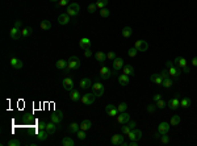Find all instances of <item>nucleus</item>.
<instances>
[{
    "instance_id": "f257e3e1",
    "label": "nucleus",
    "mask_w": 197,
    "mask_h": 146,
    "mask_svg": "<svg viewBox=\"0 0 197 146\" xmlns=\"http://www.w3.org/2000/svg\"><path fill=\"white\" fill-rule=\"evenodd\" d=\"M79 11H80V7H79L78 3H70L67 5V8H66V13L68 15V16H78L79 15Z\"/></svg>"
},
{
    "instance_id": "f03ea898",
    "label": "nucleus",
    "mask_w": 197,
    "mask_h": 146,
    "mask_svg": "<svg viewBox=\"0 0 197 146\" xmlns=\"http://www.w3.org/2000/svg\"><path fill=\"white\" fill-rule=\"evenodd\" d=\"M104 91H105V88H104V86L100 82H96V83L92 84V92L95 94L96 98H100V96L104 95Z\"/></svg>"
},
{
    "instance_id": "7ed1b4c3",
    "label": "nucleus",
    "mask_w": 197,
    "mask_h": 146,
    "mask_svg": "<svg viewBox=\"0 0 197 146\" xmlns=\"http://www.w3.org/2000/svg\"><path fill=\"white\" fill-rule=\"evenodd\" d=\"M125 137H124V133L122 134H114V136L110 138V142L113 143V145H116V146H126L128 143L125 142Z\"/></svg>"
},
{
    "instance_id": "20e7f679",
    "label": "nucleus",
    "mask_w": 197,
    "mask_h": 146,
    "mask_svg": "<svg viewBox=\"0 0 197 146\" xmlns=\"http://www.w3.org/2000/svg\"><path fill=\"white\" fill-rule=\"evenodd\" d=\"M70 70H78L80 67V59L75 55H71L70 59H68V66H67Z\"/></svg>"
},
{
    "instance_id": "39448f33",
    "label": "nucleus",
    "mask_w": 197,
    "mask_h": 146,
    "mask_svg": "<svg viewBox=\"0 0 197 146\" xmlns=\"http://www.w3.org/2000/svg\"><path fill=\"white\" fill-rule=\"evenodd\" d=\"M95 99H96L95 94H85V95L82 96L80 100H82V103L85 104V106H92L95 103Z\"/></svg>"
},
{
    "instance_id": "423d86ee",
    "label": "nucleus",
    "mask_w": 197,
    "mask_h": 146,
    "mask_svg": "<svg viewBox=\"0 0 197 146\" xmlns=\"http://www.w3.org/2000/svg\"><path fill=\"white\" fill-rule=\"evenodd\" d=\"M179 98H180V95L177 94L176 95V98H172V99H170L168 100V108L170 109H172V111H175V109H177L179 107H180V100H179Z\"/></svg>"
},
{
    "instance_id": "0eeeda50",
    "label": "nucleus",
    "mask_w": 197,
    "mask_h": 146,
    "mask_svg": "<svg viewBox=\"0 0 197 146\" xmlns=\"http://www.w3.org/2000/svg\"><path fill=\"white\" fill-rule=\"evenodd\" d=\"M130 121V115L129 113H126V112H121L117 115V122L118 124H128V122Z\"/></svg>"
},
{
    "instance_id": "6e6552de",
    "label": "nucleus",
    "mask_w": 197,
    "mask_h": 146,
    "mask_svg": "<svg viewBox=\"0 0 197 146\" xmlns=\"http://www.w3.org/2000/svg\"><path fill=\"white\" fill-rule=\"evenodd\" d=\"M63 120V112L62 111H58V112H54L53 115L50 116V121H53L54 124H61V121Z\"/></svg>"
},
{
    "instance_id": "1a4fd4ad",
    "label": "nucleus",
    "mask_w": 197,
    "mask_h": 146,
    "mask_svg": "<svg viewBox=\"0 0 197 146\" xmlns=\"http://www.w3.org/2000/svg\"><path fill=\"white\" fill-rule=\"evenodd\" d=\"M62 84H63V88H65L66 91H72V90H74V80H72L71 78H68V76H66V78L62 80Z\"/></svg>"
},
{
    "instance_id": "9d476101",
    "label": "nucleus",
    "mask_w": 197,
    "mask_h": 146,
    "mask_svg": "<svg viewBox=\"0 0 197 146\" xmlns=\"http://www.w3.org/2000/svg\"><path fill=\"white\" fill-rule=\"evenodd\" d=\"M113 75L112 70L110 68H108L106 66H102L101 68H100V76H101L102 79H109L110 76Z\"/></svg>"
},
{
    "instance_id": "9b49d317",
    "label": "nucleus",
    "mask_w": 197,
    "mask_h": 146,
    "mask_svg": "<svg viewBox=\"0 0 197 146\" xmlns=\"http://www.w3.org/2000/svg\"><path fill=\"white\" fill-rule=\"evenodd\" d=\"M128 136H129L130 139H136V141H138V139L142 138V132H141L139 129H136V128H134V129L130 130V133L128 134Z\"/></svg>"
},
{
    "instance_id": "f8f14e48",
    "label": "nucleus",
    "mask_w": 197,
    "mask_h": 146,
    "mask_svg": "<svg viewBox=\"0 0 197 146\" xmlns=\"http://www.w3.org/2000/svg\"><path fill=\"white\" fill-rule=\"evenodd\" d=\"M170 128H171V124L163 121V122H160L159 125H158V132H159L160 134H166V133H168Z\"/></svg>"
},
{
    "instance_id": "ddd939ff",
    "label": "nucleus",
    "mask_w": 197,
    "mask_h": 146,
    "mask_svg": "<svg viewBox=\"0 0 197 146\" xmlns=\"http://www.w3.org/2000/svg\"><path fill=\"white\" fill-rule=\"evenodd\" d=\"M122 67H124V59L117 57L114 61H113V71L117 72V71H120Z\"/></svg>"
},
{
    "instance_id": "4468645a",
    "label": "nucleus",
    "mask_w": 197,
    "mask_h": 146,
    "mask_svg": "<svg viewBox=\"0 0 197 146\" xmlns=\"http://www.w3.org/2000/svg\"><path fill=\"white\" fill-rule=\"evenodd\" d=\"M136 48L138 51H146L149 49V44L145 40H138L136 42Z\"/></svg>"
},
{
    "instance_id": "2eb2a0df",
    "label": "nucleus",
    "mask_w": 197,
    "mask_h": 146,
    "mask_svg": "<svg viewBox=\"0 0 197 146\" xmlns=\"http://www.w3.org/2000/svg\"><path fill=\"white\" fill-rule=\"evenodd\" d=\"M49 136H50V133H49L46 129H38L37 134H36L37 139H40V141H46Z\"/></svg>"
},
{
    "instance_id": "dca6fc26",
    "label": "nucleus",
    "mask_w": 197,
    "mask_h": 146,
    "mask_svg": "<svg viewBox=\"0 0 197 146\" xmlns=\"http://www.w3.org/2000/svg\"><path fill=\"white\" fill-rule=\"evenodd\" d=\"M105 113L108 116H113V117H114V116L118 115V109L116 108L113 104H108V106L105 107Z\"/></svg>"
},
{
    "instance_id": "f3484780",
    "label": "nucleus",
    "mask_w": 197,
    "mask_h": 146,
    "mask_svg": "<svg viewBox=\"0 0 197 146\" xmlns=\"http://www.w3.org/2000/svg\"><path fill=\"white\" fill-rule=\"evenodd\" d=\"M9 65L12 66L13 68H16V70H20L21 67H22V61H20L19 58H11L9 59Z\"/></svg>"
},
{
    "instance_id": "a211bd4d",
    "label": "nucleus",
    "mask_w": 197,
    "mask_h": 146,
    "mask_svg": "<svg viewBox=\"0 0 197 146\" xmlns=\"http://www.w3.org/2000/svg\"><path fill=\"white\" fill-rule=\"evenodd\" d=\"M70 17L67 13H61L59 16H58V23L61 25H67L68 23H70Z\"/></svg>"
},
{
    "instance_id": "6ab92c4d",
    "label": "nucleus",
    "mask_w": 197,
    "mask_h": 146,
    "mask_svg": "<svg viewBox=\"0 0 197 146\" xmlns=\"http://www.w3.org/2000/svg\"><path fill=\"white\" fill-rule=\"evenodd\" d=\"M9 36H11V38H12V40H19V38L21 37V36H22V34H21V31L20 29H17V28H12V29H11L9 31Z\"/></svg>"
},
{
    "instance_id": "aec40b11",
    "label": "nucleus",
    "mask_w": 197,
    "mask_h": 146,
    "mask_svg": "<svg viewBox=\"0 0 197 146\" xmlns=\"http://www.w3.org/2000/svg\"><path fill=\"white\" fill-rule=\"evenodd\" d=\"M118 83L121 86H124V87H125V86H128L130 83V78H129V75H125V74H121L118 76Z\"/></svg>"
},
{
    "instance_id": "412c9836",
    "label": "nucleus",
    "mask_w": 197,
    "mask_h": 146,
    "mask_svg": "<svg viewBox=\"0 0 197 146\" xmlns=\"http://www.w3.org/2000/svg\"><path fill=\"white\" fill-rule=\"evenodd\" d=\"M91 45H92L91 40H89V38H87V37L82 38V40H80V42H79V46H80L82 49H88V48H91Z\"/></svg>"
},
{
    "instance_id": "4be33fe9",
    "label": "nucleus",
    "mask_w": 197,
    "mask_h": 146,
    "mask_svg": "<svg viewBox=\"0 0 197 146\" xmlns=\"http://www.w3.org/2000/svg\"><path fill=\"white\" fill-rule=\"evenodd\" d=\"M150 80L153 82V83H155V84H159V86H162V83H163V78L160 76V74H153L150 76Z\"/></svg>"
},
{
    "instance_id": "5701e85b",
    "label": "nucleus",
    "mask_w": 197,
    "mask_h": 146,
    "mask_svg": "<svg viewBox=\"0 0 197 146\" xmlns=\"http://www.w3.org/2000/svg\"><path fill=\"white\" fill-rule=\"evenodd\" d=\"M70 98H71L72 102H79L82 99V95L78 90H72V91H70Z\"/></svg>"
},
{
    "instance_id": "b1692460",
    "label": "nucleus",
    "mask_w": 197,
    "mask_h": 146,
    "mask_svg": "<svg viewBox=\"0 0 197 146\" xmlns=\"http://www.w3.org/2000/svg\"><path fill=\"white\" fill-rule=\"evenodd\" d=\"M80 87H82L83 90H87V88H89V87H92V80L89 78H83L82 80H80Z\"/></svg>"
},
{
    "instance_id": "393cba45",
    "label": "nucleus",
    "mask_w": 197,
    "mask_h": 146,
    "mask_svg": "<svg viewBox=\"0 0 197 146\" xmlns=\"http://www.w3.org/2000/svg\"><path fill=\"white\" fill-rule=\"evenodd\" d=\"M95 58H96V61H97V62L104 63L108 57H106V54H105V53H102V51H96V53H95Z\"/></svg>"
},
{
    "instance_id": "a878e982",
    "label": "nucleus",
    "mask_w": 197,
    "mask_h": 146,
    "mask_svg": "<svg viewBox=\"0 0 197 146\" xmlns=\"http://www.w3.org/2000/svg\"><path fill=\"white\" fill-rule=\"evenodd\" d=\"M55 66H57L58 70H65V68H67V66H68V61H65V59H59V61H57Z\"/></svg>"
},
{
    "instance_id": "bb28decb",
    "label": "nucleus",
    "mask_w": 197,
    "mask_h": 146,
    "mask_svg": "<svg viewBox=\"0 0 197 146\" xmlns=\"http://www.w3.org/2000/svg\"><path fill=\"white\" fill-rule=\"evenodd\" d=\"M168 74L171 75V76H173V78H179V76H180V70H179V68L177 67H175V66H173V67H171V68H168Z\"/></svg>"
},
{
    "instance_id": "cd10ccee",
    "label": "nucleus",
    "mask_w": 197,
    "mask_h": 146,
    "mask_svg": "<svg viewBox=\"0 0 197 146\" xmlns=\"http://www.w3.org/2000/svg\"><path fill=\"white\" fill-rule=\"evenodd\" d=\"M122 68H124V74L125 75H129V76L134 75V67L132 65H125Z\"/></svg>"
},
{
    "instance_id": "c85d7f7f",
    "label": "nucleus",
    "mask_w": 197,
    "mask_h": 146,
    "mask_svg": "<svg viewBox=\"0 0 197 146\" xmlns=\"http://www.w3.org/2000/svg\"><path fill=\"white\" fill-rule=\"evenodd\" d=\"M92 128V122H91V120H84V121H82V124H80V129H83V130H89Z\"/></svg>"
},
{
    "instance_id": "c756f323",
    "label": "nucleus",
    "mask_w": 197,
    "mask_h": 146,
    "mask_svg": "<svg viewBox=\"0 0 197 146\" xmlns=\"http://www.w3.org/2000/svg\"><path fill=\"white\" fill-rule=\"evenodd\" d=\"M79 130H80V125H79L78 122H72L68 126V132H71V133H78Z\"/></svg>"
},
{
    "instance_id": "7c9ffc66",
    "label": "nucleus",
    "mask_w": 197,
    "mask_h": 146,
    "mask_svg": "<svg viewBox=\"0 0 197 146\" xmlns=\"http://www.w3.org/2000/svg\"><path fill=\"white\" fill-rule=\"evenodd\" d=\"M40 28H41L42 31H50L51 29V23L49 20H44V21H41Z\"/></svg>"
},
{
    "instance_id": "2f4dec72",
    "label": "nucleus",
    "mask_w": 197,
    "mask_h": 146,
    "mask_svg": "<svg viewBox=\"0 0 197 146\" xmlns=\"http://www.w3.org/2000/svg\"><path fill=\"white\" fill-rule=\"evenodd\" d=\"M190 104H192V100L189 98H183L180 100V107H183V108H189Z\"/></svg>"
},
{
    "instance_id": "473e14b6",
    "label": "nucleus",
    "mask_w": 197,
    "mask_h": 146,
    "mask_svg": "<svg viewBox=\"0 0 197 146\" xmlns=\"http://www.w3.org/2000/svg\"><path fill=\"white\" fill-rule=\"evenodd\" d=\"M62 146H74L75 142H74V139L71 138V137H65V138L62 139Z\"/></svg>"
},
{
    "instance_id": "72a5a7b5",
    "label": "nucleus",
    "mask_w": 197,
    "mask_h": 146,
    "mask_svg": "<svg viewBox=\"0 0 197 146\" xmlns=\"http://www.w3.org/2000/svg\"><path fill=\"white\" fill-rule=\"evenodd\" d=\"M46 130H48L50 134H53V133H55V130H57V124H54V122H48L46 124Z\"/></svg>"
},
{
    "instance_id": "f704fd0d",
    "label": "nucleus",
    "mask_w": 197,
    "mask_h": 146,
    "mask_svg": "<svg viewBox=\"0 0 197 146\" xmlns=\"http://www.w3.org/2000/svg\"><path fill=\"white\" fill-rule=\"evenodd\" d=\"M132 33H133V29L130 27H125L122 29V37L124 38H129L130 36H132Z\"/></svg>"
},
{
    "instance_id": "c9c22d12",
    "label": "nucleus",
    "mask_w": 197,
    "mask_h": 146,
    "mask_svg": "<svg viewBox=\"0 0 197 146\" xmlns=\"http://www.w3.org/2000/svg\"><path fill=\"white\" fill-rule=\"evenodd\" d=\"M172 84H173V80L170 78V76H168V78H166V79H163V83H162V86H163L164 88H171V87H172Z\"/></svg>"
},
{
    "instance_id": "e433bc0d",
    "label": "nucleus",
    "mask_w": 197,
    "mask_h": 146,
    "mask_svg": "<svg viewBox=\"0 0 197 146\" xmlns=\"http://www.w3.org/2000/svg\"><path fill=\"white\" fill-rule=\"evenodd\" d=\"M170 124H171V126H176V125H179V124H180V116H177V115L172 116V117H171Z\"/></svg>"
},
{
    "instance_id": "4c0bfd02",
    "label": "nucleus",
    "mask_w": 197,
    "mask_h": 146,
    "mask_svg": "<svg viewBox=\"0 0 197 146\" xmlns=\"http://www.w3.org/2000/svg\"><path fill=\"white\" fill-rule=\"evenodd\" d=\"M32 33H33V29H32L30 27L24 28V29L21 31V34H22V37H28V36H30Z\"/></svg>"
},
{
    "instance_id": "58836bf2",
    "label": "nucleus",
    "mask_w": 197,
    "mask_h": 146,
    "mask_svg": "<svg viewBox=\"0 0 197 146\" xmlns=\"http://www.w3.org/2000/svg\"><path fill=\"white\" fill-rule=\"evenodd\" d=\"M106 4H108V0H97L96 1V5H97L98 9H102V8L106 7Z\"/></svg>"
},
{
    "instance_id": "ea45409f",
    "label": "nucleus",
    "mask_w": 197,
    "mask_h": 146,
    "mask_svg": "<svg viewBox=\"0 0 197 146\" xmlns=\"http://www.w3.org/2000/svg\"><path fill=\"white\" fill-rule=\"evenodd\" d=\"M109 15H110V11H109L106 7L102 8V9H100V16H101V17L105 19V17H109Z\"/></svg>"
},
{
    "instance_id": "a19ab883",
    "label": "nucleus",
    "mask_w": 197,
    "mask_h": 146,
    "mask_svg": "<svg viewBox=\"0 0 197 146\" xmlns=\"http://www.w3.org/2000/svg\"><path fill=\"white\" fill-rule=\"evenodd\" d=\"M117 109H118V113L126 112V109H128V104H126V103H120L118 107H117Z\"/></svg>"
},
{
    "instance_id": "79ce46f5",
    "label": "nucleus",
    "mask_w": 197,
    "mask_h": 146,
    "mask_svg": "<svg viewBox=\"0 0 197 146\" xmlns=\"http://www.w3.org/2000/svg\"><path fill=\"white\" fill-rule=\"evenodd\" d=\"M177 66H179V67H185V66H187V59L184 57H180L179 58V62H177Z\"/></svg>"
},
{
    "instance_id": "37998d69",
    "label": "nucleus",
    "mask_w": 197,
    "mask_h": 146,
    "mask_svg": "<svg viewBox=\"0 0 197 146\" xmlns=\"http://www.w3.org/2000/svg\"><path fill=\"white\" fill-rule=\"evenodd\" d=\"M130 130H132V128H130V126L128 125V124H124V126L121 128V132H122L124 134H129Z\"/></svg>"
},
{
    "instance_id": "c03bdc74",
    "label": "nucleus",
    "mask_w": 197,
    "mask_h": 146,
    "mask_svg": "<svg viewBox=\"0 0 197 146\" xmlns=\"http://www.w3.org/2000/svg\"><path fill=\"white\" fill-rule=\"evenodd\" d=\"M155 104H156V108H159V109H163V108H166V102H164L163 99H160L159 102H156Z\"/></svg>"
},
{
    "instance_id": "a18cd8bd",
    "label": "nucleus",
    "mask_w": 197,
    "mask_h": 146,
    "mask_svg": "<svg viewBox=\"0 0 197 146\" xmlns=\"http://www.w3.org/2000/svg\"><path fill=\"white\" fill-rule=\"evenodd\" d=\"M76 134H78V138L79 139H85V137H87V134H85V130H83V129H80L78 133H76Z\"/></svg>"
},
{
    "instance_id": "49530a36",
    "label": "nucleus",
    "mask_w": 197,
    "mask_h": 146,
    "mask_svg": "<svg viewBox=\"0 0 197 146\" xmlns=\"http://www.w3.org/2000/svg\"><path fill=\"white\" fill-rule=\"evenodd\" d=\"M96 9H97V5H96V3H91L88 5V12H89V13H93Z\"/></svg>"
},
{
    "instance_id": "de8ad7c7",
    "label": "nucleus",
    "mask_w": 197,
    "mask_h": 146,
    "mask_svg": "<svg viewBox=\"0 0 197 146\" xmlns=\"http://www.w3.org/2000/svg\"><path fill=\"white\" fill-rule=\"evenodd\" d=\"M20 141L19 139H16V138H13V139H11L9 142H8V146H20Z\"/></svg>"
},
{
    "instance_id": "09e8293b",
    "label": "nucleus",
    "mask_w": 197,
    "mask_h": 146,
    "mask_svg": "<svg viewBox=\"0 0 197 146\" xmlns=\"http://www.w3.org/2000/svg\"><path fill=\"white\" fill-rule=\"evenodd\" d=\"M160 142L162 143H168L170 142V137L167 136V133L166 134H162V137H160Z\"/></svg>"
},
{
    "instance_id": "8fccbe9b",
    "label": "nucleus",
    "mask_w": 197,
    "mask_h": 146,
    "mask_svg": "<svg viewBox=\"0 0 197 146\" xmlns=\"http://www.w3.org/2000/svg\"><path fill=\"white\" fill-rule=\"evenodd\" d=\"M137 51H138V50H137V48H136V46H134V48H132V49H129V51H128V54H129V57H136V55H137Z\"/></svg>"
},
{
    "instance_id": "3c124183",
    "label": "nucleus",
    "mask_w": 197,
    "mask_h": 146,
    "mask_svg": "<svg viewBox=\"0 0 197 146\" xmlns=\"http://www.w3.org/2000/svg\"><path fill=\"white\" fill-rule=\"evenodd\" d=\"M160 76H162V78L163 79H166V78H168V76H170V74H168V68H164V70H162V71H160Z\"/></svg>"
},
{
    "instance_id": "603ef678",
    "label": "nucleus",
    "mask_w": 197,
    "mask_h": 146,
    "mask_svg": "<svg viewBox=\"0 0 197 146\" xmlns=\"http://www.w3.org/2000/svg\"><path fill=\"white\" fill-rule=\"evenodd\" d=\"M106 57H108V59H112V61H114L116 58H117L114 51H109V53H106Z\"/></svg>"
},
{
    "instance_id": "864d4df0",
    "label": "nucleus",
    "mask_w": 197,
    "mask_h": 146,
    "mask_svg": "<svg viewBox=\"0 0 197 146\" xmlns=\"http://www.w3.org/2000/svg\"><path fill=\"white\" fill-rule=\"evenodd\" d=\"M155 108H156V104H150V106H147V112L153 113L155 111Z\"/></svg>"
},
{
    "instance_id": "5fc2aeb1",
    "label": "nucleus",
    "mask_w": 197,
    "mask_h": 146,
    "mask_svg": "<svg viewBox=\"0 0 197 146\" xmlns=\"http://www.w3.org/2000/svg\"><path fill=\"white\" fill-rule=\"evenodd\" d=\"M46 124H48V122H45L44 120L40 121L38 122V129H46Z\"/></svg>"
},
{
    "instance_id": "6e6d98bb",
    "label": "nucleus",
    "mask_w": 197,
    "mask_h": 146,
    "mask_svg": "<svg viewBox=\"0 0 197 146\" xmlns=\"http://www.w3.org/2000/svg\"><path fill=\"white\" fill-rule=\"evenodd\" d=\"M160 99H162V94H156V95L153 96V102L156 103V102H159Z\"/></svg>"
},
{
    "instance_id": "4d7b16f0",
    "label": "nucleus",
    "mask_w": 197,
    "mask_h": 146,
    "mask_svg": "<svg viewBox=\"0 0 197 146\" xmlns=\"http://www.w3.org/2000/svg\"><path fill=\"white\" fill-rule=\"evenodd\" d=\"M84 55H85V57H87V58H89V57H91V55H92V51H91V49H84Z\"/></svg>"
},
{
    "instance_id": "13d9d810",
    "label": "nucleus",
    "mask_w": 197,
    "mask_h": 146,
    "mask_svg": "<svg viewBox=\"0 0 197 146\" xmlns=\"http://www.w3.org/2000/svg\"><path fill=\"white\" fill-rule=\"evenodd\" d=\"M68 3H70V0H59V5H61V7L68 5Z\"/></svg>"
},
{
    "instance_id": "bf43d9fd",
    "label": "nucleus",
    "mask_w": 197,
    "mask_h": 146,
    "mask_svg": "<svg viewBox=\"0 0 197 146\" xmlns=\"http://www.w3.org/2000/svg\"><path fill=\"white\" fill-rule=\"evenodd\" d=\"M21 25H22V23H21L20 20H17V21H15L13 27H15V28H17V29H20V28H21Z\"/></svg>"
},
{
    "instance_id": "052dcab7",
    "label": "nucleus",
    "mask_w": 197,
    "mask_h": 146,
    "mask_svg": "<svg viewBox=\"0 0 197 146\" xmlns=\"http://www.w3.org/2000/svg\"><path fill=\"white\" fill-rule=\"evenodd\" d=\"M173 66H175V63H173V62H171V61H167L166 62V67L167 68H171V67H173Z\"/></svg>"
},
{
    "instance_id": "680f3d73",
    "label": "nucleus",
    "mask_w": 197,
    "mask_h": 146,
    "mask_svg": "<svg viewBox=\"0 0 197 146\" xmlns=\"http://www.w3.org/2000/svg\"><path fill=\"white\" fill-rule=\"evenodd\" d=\"M128 125H129L132 129H134V128L137 126V124H136V121H129V122H128Z\"/></svg>"
},
{
    "instance_id": "e2e57ef3",
    "label": "nucleus",
    "mask_w": 197,
    "mask_h": 146,
    "mask_svg": "<svg viewBox=\"0 0 197 146\" xmlns=\"http://www.w3.org/2000/svg\"><path fill=\"white\" fill-rule=\"evenodd\" d=\"M192 65L197 67V57H193V58H192Z\"/></svg>"
},
{
    "instance_id": "0e129e2a",
    "label": "nucleus",
    "mask_w": 197,
    "mask_h": 146,
    "mask_svg": "<svg viewBox=\"0 0 197 146\" xmlns=\"http://www.w3.org/2000/svg\"><path fill=\"white\" fill-rule=\"evenodd\" d=\"M183 71L185 72V74H189V71H190V68L188 67V66H185V67H183Z\"/></svg>"
},
{
    "instance_id": "69168bd1",
    "label": "nucleus",
    "mask_w": 197,
    "mask_h": 146,
    "mask_svg": "<svg viewBox=\"0 0 197 146\" xmlns=\"http://www.w3.org/2000/svg\"><path fill=\"white\" fill-rule=\"evenodd\" d=\"M160 136H162V134H160L159 132H156L155 134H154V137H155V138H160Z\"/></svg>"
},
{
    "instance_id": "338daca9",
    "label": "nucleus",
    "mask_w": 197,
    "mask_h": 146,
    "mask_svg": "<svg viewBox=\"0 0 197 146\" xmlns=\"http://www.w3.org/2000/svg\"><path fill=\"white\" fill-rule=\"evenodd\" d=\"M50 1H58V0H50Z\"/></svg>"
}]
</instances>
